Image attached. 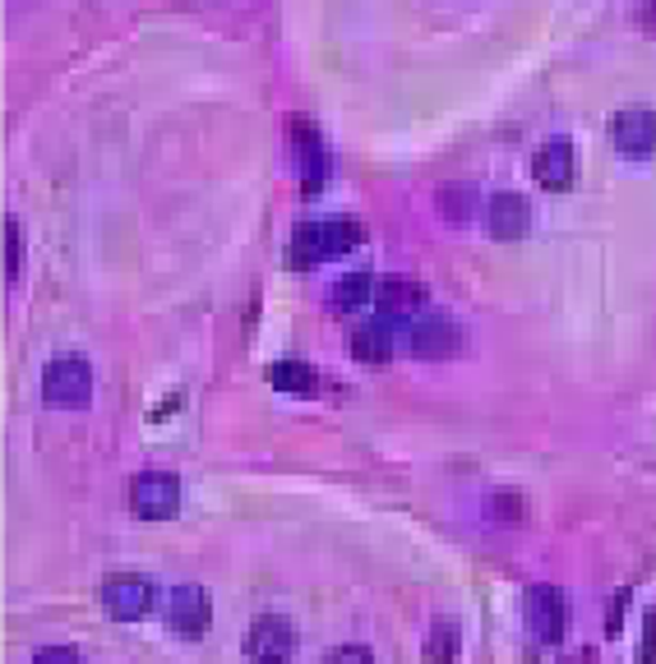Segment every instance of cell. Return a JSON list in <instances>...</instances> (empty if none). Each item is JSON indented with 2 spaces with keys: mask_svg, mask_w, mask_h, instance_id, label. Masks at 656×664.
<instances>
[{
  "mask_svg": "<svg viewBox=\"0 0 656 664\" xmlns=\"http://www.w3.org/2000/svg\"><path fill=\"white\" fill-rule=\"evenodd\" d=\"M361 245V227L347 217H333V221H310V227H296V236L287 240V268L305 272L333 255H347V249Z\"/></svg>",
  "mask_w": 656,
  "mask_h": 664,
  "instance_id": "1",
  "label": "cell"
},
{
  "mask_svg": "<svg viewBox=\"0 0 656 664\" xmlns=\"http://www.w3.org/2000/svg\"><path fill=\"white\" fill-rule=\"evenodd\" d=\"M249 664H292L296 655V623L283 614H260L245 632Z\"/></svg>",
  "mask_w": 656,
  "mask_h": 664,
  "instance_id": "2",
  "label": "cell"
},
{
  "mask_svg": "<svg viewBox=\"0 0 656 664\" xmlns=\"http://www.w3.org/2000/svg\"><path fill=\"white\" fill-rule=\"evenodd\" d=\"M130 508L144 522H167L180 508V480L172 470H139L135 485H130Z\"/></svg>",
  "mask_w": 656,
  "mask_h": 664,
  "instance_id": "3",
  "label": "cell"
},
{
  "mask_svg": "<svg viewBox=\"0 0 656 664\" xmlns=\"http://www.w3.org/2000/svg\"><path fill=\"white\" fill-rule=\"evenodd\" d=\"M153 582L139 577V573H116L102 582V610L116 618V623H139L153 614Z\"/></svg>",
  "mask_w": 656,
  "mask_h": 664,
  "instance_id": "4",
  "label": "cell"
},
{
  "mask_svg": "<svg viewBox=\"0 0 656 664\" xmlns=\"http://www.w3.org/2000/svg\"><path fill=\"white\" fill-rule=\"evenodd\" d=\"M42 397L56 406H84L92 397V369L79 356H60L42 369Z\"/></svg>",
  "mask_w": 656,
  "mask_h": 664,
  "instance_id": "5",
  "label": "cell"
},
{
  "mask_svg": "<svg viewBox=\"0 0 656 664\" xmlns=\"http://www.w3.org/2000/svg\"><path fill=\"white\" fill-rule=\"evenodd\" d=\"M167 623L176 637L185 642H199L204 632L213 627V599L204 586H176L172 599H167Z\"/></svg>",
  "mask_w": 656,
  "mask_h": 664,
  "instance_id": "6",
  "label": "cell"
},
{
  "mask_svg": "<svg viewBox=\"0 0 656 664\" xmlns=\"http://www.w3.org/2000/svg\"><path fill=\"white\" fill-rule=\"evenodd\" d=\"M408 337H412L408 346H412L417 360H449L462 346V333H458V324L449 319V314H425V319L412 324Z\"/></svg>",
  "mask_w": 656,
  "mask_h": 664,
  "instance_id": "7",
  "label": "cell"
},
{
  "mask_svg": "<svg viewBox=\"0 0 656 664\" xmlns=\"http://www.w3.org/2000/svg\"><path fill=\"white\" fill-rule=\"evenodd\" d=\"M565 623H569V610H565V595L555 586H527V627L537 632V642L555 646L565 637Z\"/></svg>",
  "mask_w": 656,
  "mask_h": 664,
  "instance_id": "8",
  "label": "cell"
},
{
  "mask_svg": "<svg viewBox=\"0 0 656 664\" xmlns=\"http://www.w3.org/2000/svg\"><path fill=\"white\" fill-rule=\"evenodd\" d=\"M615 148L624 157H634V162H643V157L656 152V111L647 107H629L615 116Z\"/></svg>",
  "mask_w": 656,
  "mask_h": 664,
  "instance_id": "9",
  "label": "cell"
},
{
  "mask_svg": "<svg viewBox=\"0 0 656 664\" xmlns=\"http://www.w3.org/2000/svg\"><path fill=\"white\" fill-rule=\"evenodd\" d=\"M287 139H292V152H296V162H301V180H305L310 195H315V189L324 185V143H320V130L305 116H292Z\"/></svg>",
  "mask_w": 656,
  "mask_h": 664,
  "instance_id": "10",
  "label": "cell"
},
{
  "mask_svg": "<svg viewBox=\"0 0 656 664\" xmlns=\"http://www.w3.org/2000/svg\"><path fill=\"white\" fill-rule=\"evenodd\" d=\"M430 300V291L417 277H384L380 291H374V305H380V319H412Z\"/></svg>",
  "mask_w": 656,
  "mask_h": 664,
  "instance_id": "11",
  "label": "cell"
},
{
  "mask_svg": "<svg viewBox=\"0 0 656 664\" xmlns=\"http://www.w3.org/2000/svg\"><path fill=\"white\" fill-rule=\"evenodd\" d=\"M486 221H490V236H499V240H518L527 227H532V208H527L522 195L505 189V195H495V199H490Z\"/></svg>",
  "mask_w": 656,
  "mask_h": 664,
  "instance_id": "12",
  "label": "cell"
},
{
  "mask_svg": "<svg viewBox=\"0 0 656 664\" xmlns=\"http://www.w3.org/2000/svg\"><path fill=\"white\" fill-rule=\"evenodd\" d=\"M532 176L546 185V189H569L574 185V148L565 139H550L537 148L532 157Z\"/></svg>",
  "mask_w": 656,
  "mask_h": 664,
  "instance_id": "13",
  "label": "cell"
},
{
  "mask_svg": "<svg viewBox=\"0 0 656 664\" xmlns=\"http://www.w3.org/2000/svg\"><path fill=\"white\" fill-rule=\"evenodd\" d=\"M352 356L361 365H389L393 360V337H389V319L380 324H361L352 333Z\"/></svg>",
  "mask_w": 656,
  "mask_h": 664,
  "instance_id": "14",
  "label": "cell"
},
{
  "mask_svg": "<svg viewBox=\"0 0 656 664\" xmlns=\"http://www.w3.org/2000/svg\"><path fill=\"white\" fill-rule=\"evenodd\" d=\"M264 374H268V384H273L277 393L310 397V393L320 388V374H315V365H305V360H273Z\"/></svg>",
  "mask_w": 656,
  "mask_h": 664,
  "instance_id": "15",
  "label": "cell"
},
{
  "mask_svg": "<svg viewBox=\"0 0 656 664\" xmlns=\"http://www.w3.org/2000/svg\"><path fill=\"white\" fill-rule=\"evenodd\" d=\"M374 291H380V281L370 272H347L333 281V309H361L365 300H374Z\"/></svg>",
  "mask_w": 656,
  "mask_h": 664,
  "instance_id": "16",
  "label": "cell"
},
{
  "mask_svg": "<svg viewBox=\"0 0 656 664\" xmlns=\"http://www.w3.org/2000/svg\"><path fill=\"white\" fill-rule=\"evenodd\" d=\"M425 660H430V664H453V660H458V623L434 618L430 637H425Z\"/></svg>",
  "mask_w": 656,
  "mask_h": 664,
  "instance_id": "17",
  "label": "cell"
},
{
  "mask_svg": "<svg viewBox=\"0 0 656 664\" xmlns=\"http://www.w3.org/2000/svg\"><path fill=\"white\" fill-rule=\"evenodd\" d=\"M434 204H440V212H444L449 221H467V217L477 212V189H472V185H440Z\"/></svg>",
  "mask_w": 656,
  "mask_h": 664,
  "instance_id": "18",
  "label": "cell"
},
{
  "mask_svg": "<svg viewBox=\"0 0 656 664\" xmlns=\"http://www.w3.org/2000/svg\"><path fill=\"white\" fill-rule=\"evenodd\" d=\"M19 259H23V240H19V221L6 217V277H19Z\"/></svg>",
  "mask_w": 656,
  "mask_h": 664,
  "instance_id": "19",
  "label": "cell"
},
{
  "mask_svg": "<svg viewBox=\"0 0 656 664\" xmlns=\"http://www.w3.org/2000/svg\"><path fill=\"white\" fill-rule=\"evenodd\" d=\"M634 664H656V610L643 614V646H638Z\"/></svg>",
  "mask_w": 656,
  "mask_h": 664,
  "instance_id": "20",
  "label": "cell"
},
{
  "mask_svg": "<svg viewBox=\"0 0 656 664\" xmlns=\"http://www.w3.org/2000/svg\"><path fill=\"white\" fill-rule=\"evenodd\" d=\"M486 508H490V517H505V526H518V522H522V503H518V498H490Z\"/></svg>",
  "mask_w": 656,
  "mask_h": 664,
  "instance_id": "21",
  "label": "cell"
},
{
  "mask_svg": "<svg viewBox=\"0 0 656 664\" xmlns=\"http://www.w3.org/2000/svg\"><path fill=\"white\" fill-rule=\"evenodd\" d=\"M33 664H79V651L75 646H42L33 655Z\"/></svg>",
  "mask_w": 656,
  "mask_h": 664,
  "instance_id": "22",
  "label": "cell"
},
{
  "mask_svg": "<svg viewBox=\"0 0 656 664\" xmlns=\"http://www.w3.org/2000/svg\"><path fill=\"white\" fill-rule=\"evenodd\" d=\"M324 664H374V655H370L365 646H337Z\"/></svg>",
  "mask_w": 656,
  "mask_h": 664,
  "instance_id": "23",
  "label": "cell"
},
{
  "mask_svg": "<svg viewBox=\"0 0 656 664\" xmlns=\"http://www.w3.org/2000/svg\"><path fill=\"white\" fill-rule=\"evenodd\" d=\"M624 605H629V591L615 595V610H610V623H606V637H619V623H624Z\"/></svg>",
  "mask_w": 656,
  "mask_h": 664,
  "instance_id": "24",
  "label": "cell"
},
{
  "mask_svg": "<svg viewBox=\"0 0 656 664\" xmlns=\"http://www.w3.org/2000/svg\"><path fill=\"white\" fill-rule=\"evenodd\" d=\"M638 23H643V28H656V0H643V10H638Z\"/></svg>",
  "mask_w": 656,
  "mask_h": 664,
  "instance_id": "25",
  "label": "cell"
}]
</instances>
